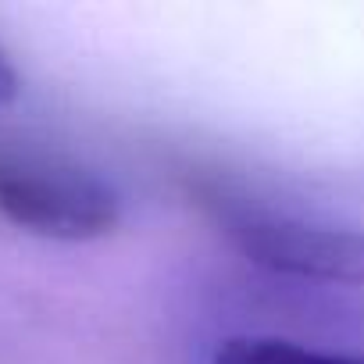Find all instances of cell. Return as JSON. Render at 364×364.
I'll return each instance as SVG.
<instances>
[{
  "mask_svg": "<svg viewBox=\"0 0 364 364\" xmlns=\"http://www.w3.org/2000/svg\"><path fill=\"white\" fill-rule=\"evenodd\" d=\"M200 204L215 215L232 247L257 268L300 282L364 286V225L272 211L232 197L222 186H200Z\"/></svg>",
  "mask_w": 364,
  "mask_h": 364,
  "instance_id": "cell-1",
  "label": "cell"
},
{
  "mask_svg": "<svg viewBox=\"0 0 364 364\" xmlns=\"http://www.w3.org/2000/svg\"><path fill=\"white\" fill-rule=\"evenodd\" d=\"M0 222L58 243H90L118 229L122 200L75 161L0 146Z\"/></svg>",
  "mask_w": 364,
  "mask_h": 364,
  "instance_id": "cell-2",
  "label": "cell"
},
{
  "mask_svg": "<svg viewBox=\"0 0 364 364\" xmlns=\"http://www.w3.org/2000/svg\"><path fill=\"white\" fill-rule=\"evenodd\" d=\"M211 364H364V353L321 350L286 336H229L215 346Z\"/></svg>",
  "mask_w": 364,
  "mask_h": 364,
  "instance_id": "cell-3",
  "label": "cell"
},
{
  "mask_svg": "<svg viewBox=\"0 0 364 364\" xmlns=\"http://www.w3.org/2000/svg\"><path fill=\"white\" fill-rule=\"evenodd\" d=\"M22 90V79H18V68L15 61L8 58V50L0 47V104H11Z\"/></svg>",
  "mask_w": 364,
  "mask_h": 364,
  "instance_id": "cell-4",
  "label": "cell"
}]
</instances>
